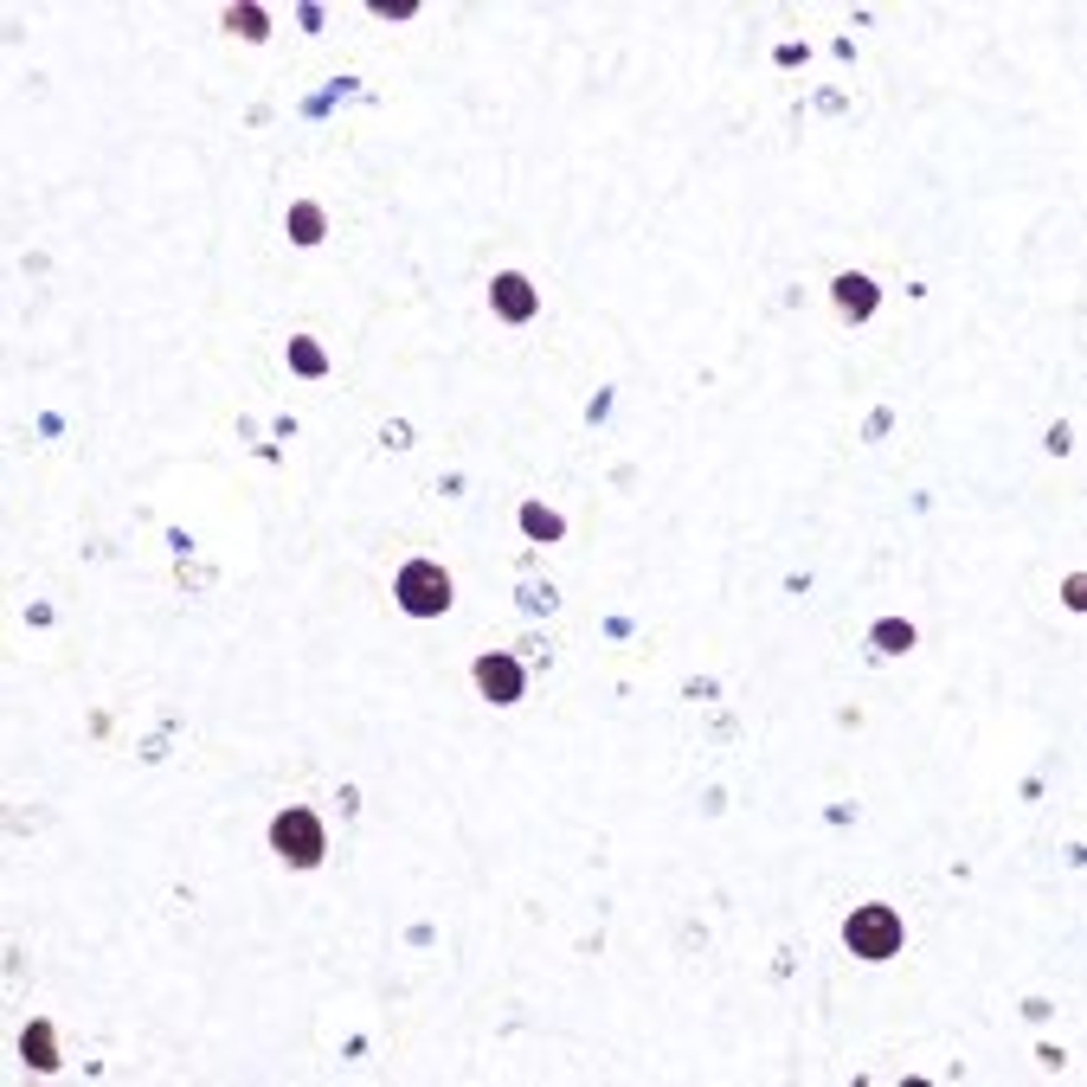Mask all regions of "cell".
I'll use <instances>...</instances> for the list:
<instances>
[{
    "label": "cell",
    "mask_w": 1087,
    "mask_h": 1087,
    "mask_svg": "<svg viewBox=\"0 0 1087 1087\" xmlns=\"http://www.w3.org/2000/svg\"><path fill=\"white\" fill-rule=\"evenodd\" d=\"M876 650H888V657L914 650V624H907V618H882V624H876Z\"/></svg>",
    "instance_id": "obj_9"
},
{
    "label": "cell",
    "mask_w": 1087,
    "mask_h": 1087,
    "mask_svg": "<svg viewBox=\"0 0 1087 1087\" xmlns=\"http://www.w3.org/2000/svg\"><path fill=\"white\" fill-rule=\"evenodd\" d=\"M400 606H406L412 618H438V612H451V573L438 566V560H406L400 566Z\"/></svg>",
    "instance_id": "obj_2"
},
{
    "label": "cell",
    "mask_w": 1087,
    "mask_h": 1087,
    "mask_svg": "<svg viewBox=\"0 0 1087 1087\" xmlns=\"http://www.w3.org/2000/svg\"><path fill=\"white\" fill-rule=\"evenodd\" d=\"M225 26H232V33H239V39H265V33H271V20H265V7H232V13H225Z\"/></svg>",
    "instance_id": "obj_10"
},
{
    "label": "cell",
    "mask_w": 1087,
    "mask_h": 1087,
    "mask_svg": "<svg viewBox=\"0 0 1087 1087\" xmlns=\"http://www.w3.org/2000/svg\"><path fill=\"white\" fill-rule=\"evenodd\" d=\"M20 1055L46 1075V1068H59V1036H52V1023H26V1036H20Z\"/></svg>",
    "instance_id": "obj_6"
},
{
    "label": "cell",
    "mask_w": 1087,
    "mask_h": 1087,
    "mask_svg": "<svg viewBox=\"0 0 1087 1087\" xmlns=\"http://www.w3.org/2000/svg\"><path fill=\"white\" fill-rule=\"evenodd\" d=\"M271 850L290 863V869H316L322 863V823L316 811H283L271 823Z\"/></svg>",
    "instance_id": "obj_3"
},
{
    "label": "cell",
    "mask_w": 1087,
    "mask_h": 1087,
    "mask_svg": "<svg viewBox=\"0 0 1087 1087\" xmlns=\"http://www.w3.org/2000/svg\"><path fill=\"white\" fill-rule=\"evenodd\" d=\"M290 367H296V374H309V380H316V374H322V367H329V354H322V347H316V341H290Z\"/></svg>",
    "instance_id": "obj_12"
},
{
    "label": "cell",
    "mask_w": 1087,
    "mask_h": 1087,
    "mask_svg": "<svg viewBox=\"0 0 1087 1087\" xmlns=\"http://www.w3.org/2000/svg\"><path fill=\"white\" fill-rule=\"evenodd\" d=\"M901 940H907V927H901V914L894 907H856L850 920H843V946L856 952V958H894L901 952Z\"/></svg>",
    "instance_id": "obj_1"
},
{
    "label": "cell",
    "mask_w": 1087,
    "mask_h": 1087,
    "mask_svg": "<svg viewBox=\"0 0 1087 1087\" xmlns=\"http://www.w3.org/2000/svg\"><path fill=\"white\" fill-rule=\"evenodd\" d=\"M322 225H329L322 206H309V200L290 206V239H296V245H322Z\"/></svg>",
    "instance_id": "obj_8"
},
{
    "label": "cell",
    "mask_w": 1087,
    "mask_h": 1087,
    "mask_svg": "<svg viewBox=\"0 0 1087 1087\" xmlns=\"http://www.w3.org/2000/svg\"><path fill=\"white\" fill-rule=\"evenodd\" d=\"M489 303H496L502 322H528V316H535V283L515 277V271H502L496 283H489Z\"/></svg>",
    "instance_id": "obj_5"
},
{
    "label": "cell",
    "mask_w": 1087,
    "mask_h": 1087,
    "mask_svg": "<svg viewBox=\"0 0 1087 1087\" xmlns=\"http://www.w3.org/2000/svg\"><path fill=\"white\" fill-rule=\"evenodd\" d=\"M836 303H843V316H876V283L863 271H843L836 277Z\"/></svg>",
    "instance_id": "obj_7"
},
{
    "label": "cell",
    "mask_w": 1087,
    "mask_h": 1087,
    "mask_svg": "<svg viewBox=\"0 0 1087 1087\" xmlns=\"http://www.w3.org/2000/svg\"><path fill=\"white\" fill-rule=\"evenodd\" d=\"M522 528H528L535 541H553V535H560V515L541 509V502H528V509H522Z\"/></svg>",
    "instance_id": "obj_11"
},
{
    "label": "cell",
    "mask_w": 1087,
    "mask_h": 1087,
    "mask_svg": "<svg viewBox=\"0 0 1087 1087\" xmlns=\"http://www.w3.org/2000/svg\"><path fill=\"white\" fill-rule=\"evenodd\" d=\"M476 688L496 701V708H509V701H522V663L515 657H502V650H489V657H476Z\"/></svg>",
    "instance_id": "obj_4"
}]
</instances>
